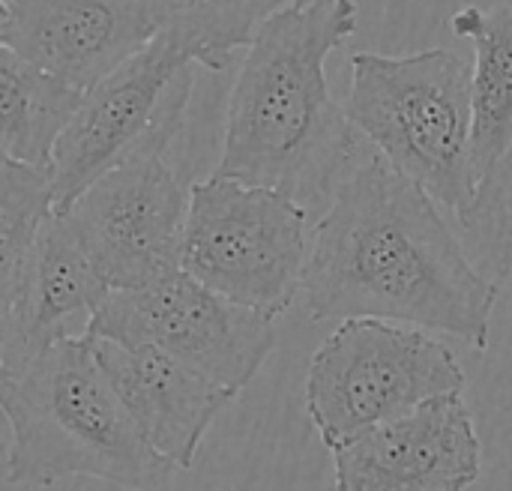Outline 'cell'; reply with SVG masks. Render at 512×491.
I'll return each mask as SVG.
<instances>
[{
    "label": "cell",
    "instance_id": "3",
    "mask_svg": "<svg viewBox=\"0 0 512 491\" xmlns=\"http://www.w3.org/2000/svg\"><path fill=\"white\" fill-rule=\"evenodd\" d=\"M0 408L12 432L6 480L15 486L87 477L153 491L177 471L138 432L87 333L54 342L15 372H0Z\"/></svg>",
    "mask_w": 512,
    "mask_h": 491
},
{
    "label": "cell",
    "instance_id": "11",
    "mask_svg": "<svg viewBox=\"0 0 512 491\" xmlns=\"http://www.w3.org/2000/svg\"><path fill=\"white\" fill-rule=\"evenodd\" d=\"M483 444L462 393L438 396L333 450L336 491H468Z\"/></svg>",
    "mask_w": 512,
    "mask_h": 491
},
{
    "label": "cell",
    "instance_id": "12",
    "mask_svg": "<svg viewBox=\"0 0 512 491\" xmlns=\"http://www.w3.org/2000/svg\"><path fill=\"white\" fill-rule=\"evenodd\" d=\"M153 36L120 0H3L0 45L78 90H90Z\"/></svg>",
    "mask_w": 512,
    "mask_h": 491
},
{
    "label": "cell",
    "instance_id": "16",
    "mask_svg": "<svg viewBox=\"0 0 512 491\" xmlns=\"http://www.w3.org/2000/svg\"><path fill=\"white\" fill-rule=\"evenodd\" d=\"M156 33L180 39L198 66L222 72L258 27L294 0H120Z\"/></svg>",
    "mask_w": 512,
    "mask_h": 491
},
{
    "label": "cell",
    "instance_id": "2",
    "mask_svg": "<svg viewBox=\"0 0 512 491\" xmlns=\"http://www.w3.org/2000/svg\"><path fill=\"white\" fill-rule=\"evenodd\" d=\"M354 30V0H294L258 27L231 87L219 174L303 204L333 195L366 147L324 72Z\"/></svg>",
    "mask_w": 512,
    "mask_h": 491
},
{
    "label": "cell",
    "instance_id": "6",
    "mask_svg": "<svg viewBox=\"0 0 512 491\" xmlns=\"http://www.w3.org/2000/svg\"><path fill=\"white\" fill-rule=\"evenodd\" d=\"M309 207L285 189L213 174L192 186L183 270L216 294L279 318L303 294Z\"/></svg>",
    "mask_w": 512,
    "mask_h": 491
},
{
    "label": "cell",
    "instance_id": "13",
    "mask_svg": "<svg viewBox=\"0 0 512 491\" xmlns=\"http://www.w3.org/2000/svg\"><path fill=\"white\" fill-rule=\"evenodd\" d=\"M90 342L147 444L177 471H189L210 423L240 393L153 345H120L102 336Z\"/></svg>",
    "mask_w": 512,
    "mask_h": 491
},
{
    "label": "cell",
    "instance_id": "15",
    "mask_svg": "<svg viewBox=\"0 0 512 491\" xmlns=\"http://www.w3.org/2000/svg\"><path fill=\"white\" fill-rule=\"evenodd\" d=\"M84 90L30 66L0 48V141L3 156L24 165H51L54 147L75 117Z\"/></svg>",
    "mask_w": 512,
    "mask_h": 491
},
{
    "label": "cell",
    "instance_id": "10",
    "mask_svg": "<svg viewBox=\"0 0 512 491\" xmlns=\"http://www.w3.org/2000/svg\"><path fill=\"white\" fill-rule=\"evenodd\" d=\"M111 291L66 213H51L27 261L0 276V372L21 369L60 339L84 336Z\"/></svg>",
    "mask_w": 512,
    "mask_h": 491
},
{
    "label": "cell",
    "instance_id": "7",
    "mask_svg": "<svg viewBox=\"0 0 512 491\" xmlns=\"http://www.w3.org/2000/svg\"><path fill=\"white\" fill-rule=\"evenodd\" d=\"M195 66L198 60L180 39L156 33L84 90L48 165L57 213L114 165L141 153H165L186 123Z\"/></svg>",
    "mask_w": 512,
    "mask_h": 491
},
{
    "label": "cell",
    "instance_id": "17",
    "mask_svg": "<svg viewBox=\"0 0 512 491\" xmlns=\"http://www.w3.org/2000/svg\"><path fill=\"white\" fill-rule=\"evenodd\" d=\"M456 219L471 261L512 300V147Z\"/></svg>",
    "mask_w": 512,
    "mask_h": 491
},
{
    "label": "cell",
    "instance_id": "14",
    "mask_svg": "<svg viewBox=\"0 0 512 491\" xmlns=\"http://www.w3.org/2000/svg\"><path fill=\"white\" fill-rule=\"evenodd\" d=\"M474 42V162L483 180L512 147V6H465L450 18Z\"/></svg>",
    "mask_w": 512,
    "mask_h": 491
},
{
    "label": "cell",
    "instance_id": "4",
    "mask_svg": "<svg viewBox=\"0 0 512 491\" xmlns=\"http://www.w3.org/2000/svg\"><path fill=\"white\" fill-rule=\"evenodd\" d=\"M345 111L357 132L456 216L474 201V63L447 48L351 57Z\"/></svg>",
    "mask_w": 512,
    "mask_h": 491
},
{
    "label": "cell",
    "instance_id": "18",
    "mask_svg": "<svg viewBox=\"0 0 512 491\" xmlns=\"http://www.w3.org/2000/svg\"><path fill=\"white\" fill-rule=\"evenodd\" d=\"M57 213L51 168L3 156L0 171V276L18 270L48 216Z\"/></svg>",
    "mask_w": 512,
    "mask_h": 491
},
{
    "label": "cell",
    "instance_id": "1",
    "mask_svg": "<svg viewBox=\"0 0 512 491\" xmlns=\"http://www.w3.org/2000/svg\"><path fill=\"white\" fill-rule=\"evenodd\" d=\"M438 207L366 141L312 228L303 276L309 318H384L486 351L501 291Z\"/></svg>",
    "mask_w": 512,
    "mask_h": 491
},
{
    "label": "cell",
    "instance_id": "5",
    "mask_svg": "<svg viewBox=\"0 0 512 491\" xmlns=\"http://www.w3.org/2000/svg\"><path fill=\"white\" fill-rule=\"evenodd\" d=\"M468 384L456 354L432 330L384 318H345L309 360L306 414L333 453L429 399Z\"/></svg>",
    "mask_w": 512,
    "mask_h": 491
},
{
    "label": "cell",
    "instance_id": "8",
    "mask_svg": "<svg viewBox=\"0 0 512 491\" xmlns=\"http://www.w3.org/2000/svg\"><path fill=\"white\" fill-rule=\"evenodd\" d=\"M87 333L120 345H153L237 393L276 345L273 318L216 294L183 267L111 291Z\"/></svg>",
    "mask_w": 512,
    "mask_h": 491
},
{
    "label": "cell",
    "instance_id": "9",
    "mask_svg": "<svg viewBox=\"0 0 512 491\" xmlns=\"http://www.w3.org/2000/svg\"><path fill=\"white\" fill-rule=\"evenodd\" d=\"M192 204L162 153L132 156L93 180L63 213L111 288H138L183 267Z\"/></svg>",
    "mask_w": 512,
    "mask_h": 491
}]
</instances>
